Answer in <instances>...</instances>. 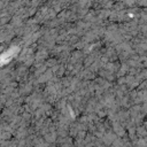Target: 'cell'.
Returning a JSON list of instances; mask_svg holds the SVG:
<instances>
[{"label":"cell","instance_id":"6da1fadb","mask_svg":"<svg viewBox=\"0 0 147 147\" xmlns=\"http://www.w3.org/2000/svg\"><path fill=\"white\" fill-rule=\"evenodd\" d=\"M15 51H16V48H11V49H9V51H7V52H5L3 54L0 55V67L3 65L5 63H7L13 57Z\"/></svg>","mask_w":147,"mask_h":147}]
</instances>
